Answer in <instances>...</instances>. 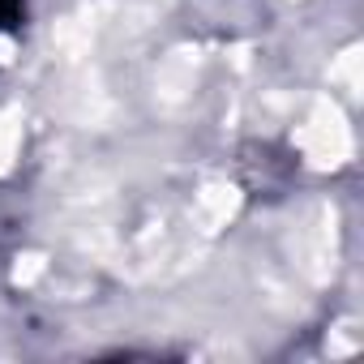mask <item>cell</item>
Instances as JSON below:
<instances>
[{
    "mask_svg": "<svg viewBox=\"0 0 364 364\" xmlns=\"http://www.w3.org/2000/svg\"><path fill=\"white\" fill-rule=\"evenodd\" d=\"M22 0H0V35H14L22 26Z\"/></svg>",
    "mask_w": 364,
    "mask_h": 364,
    "instance_id": "6da1fadb",
    "label": "cell"
}]
</instances>
